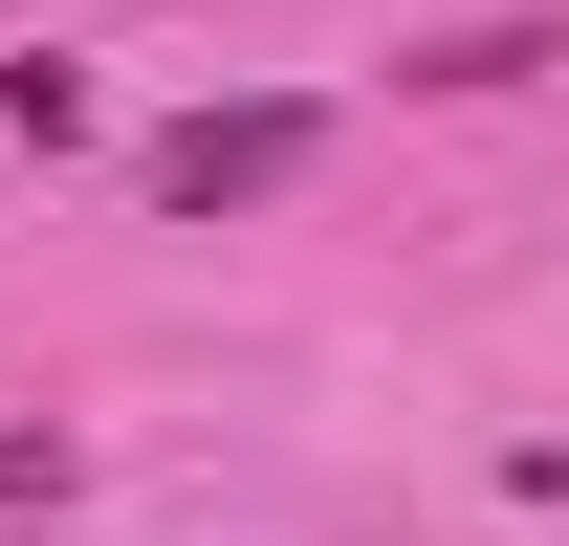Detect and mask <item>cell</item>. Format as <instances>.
I'll list each match as a JSON object with an SVG mask.
<instances>
[{
  "mask_svg": "<svg viewBox=\"0 0 569 546\" xmlns=\"http://www.w3.org/2000/svg\"><path fill=\"white\" fill-rule=\"evenodd\" d=\"M307 153H329V110H307V88H241L198 132H153V219H241V198H284Z\"/></svg>",
  "mask_w": 569,
  "mask_h": 546,
  "instance_id": "cell-1",
  "label": "cell"
},
{
  "mask_svg": "<svg viewBox=\"0 0 569 546\" xmlns=\"http://www.w3.org/2000/svg\"><path fill=\"white\" fill-rule=\"evenodd\" d=\"M526 67H569L548 22H460V44H417V67H395V88H526Z\"/></svg>",
  "mask_w": 569,
  "mask_h": 546,
  "instance_id": "cell-2",
  "label": "cell"
},
{
  "mask_svg": "<svg viewBox=\"0 0 569 546\" xmlns=\"http://www.w3.org/2000/svg\"><path fill=\"white\" fill-rule=\"evenodd\" d=\"M0 503H22V525L67 503V415H0Z\"/></svg>",
  "mask_w": 569,
  "mask_h": 546,
  "instance_id": "cell-3",
  "label": "cell"
},
{
  "mask_svg": "<svg viewBox=\"0 0 569 546\" xmlns=\"http://www.w3.org/2000/svg\"><path fill=\"white\" fill-rule=\"evenodd\" d=\"M22 546H44V525H22Z\"/></svg>",
  "mask_w": 569,
  "mask_h": 546,
  "instance_id": "cell-4",
  "label": "cell"
}]
</instances>
